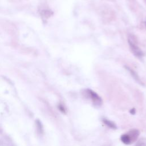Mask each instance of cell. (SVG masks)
Returning a JSON list of instances; mask_svg holds the SVG:
<instances>
[{
    "label": "cell",
    "instance_id": "ba28073f",
    "mask_svg": "<svg viewBox=\"0 0 146 146\" xmlns=\"http://www.w3.org/2000/svg\"><path fill=\"white\" fill-rule=\"evenodd\" d=\"M136 146H146V143H145L144 142L140 141L136 144Z\"/></svg>",
    "mask_w": 146,
    "mask_h": 146
},
{
    "label": "cell",
    "instance_id": "8992f818",
    "mask_svg": "<svg viewBox=\"0 0 146 146\" xmlns=\"http://www.w3.org/2000/svg\"><path fill=\"white\" fill-rule=\"evenodd\" d=\"M59 110L63 113H65L66 112V108L65 107L62 105V104H59L58 106Z\"/></svg>",
    "mask_w": 146,
    "mask_h": 146
},
{
    "label": "cell",
    "instance_id": "7a4b0ae2",
    "mask_svg": "<svg viewBox=\"0 0 146 146\" xmlns=\"http://www.w3.org/2000/svg\"><path fill=\"white\" fill-rule=\"evenodd\" d=\"M128 41L130 49L133 55L138 58H141L143 56V53L140 47L138 46L135 36L132 35H129L128 38Z\"/></svg>",
    "mask_w": 146,
    "mask_h": 146
},
{
    "label": "cell",
    "instance_id": "3957f363",
    "mask_svg": "<svg viewBox=\"0 0 146 146\" xmlns=\"http://www.w3.org/2000/svg\"><path fill=\"white\" fill-rule=\"evenodd\" d=\"M84 91L87 97L90 98L94 105L99 107L102 104L103 101L102 98L95 91H92L91 89H86Z\"/></svg>",
    "mask_w": 146,
    "mask_h": 146
},
{
    "label": "cell",
    "instance_id": "277c9868",
    "mask_svg": "<svg viewBox=\"0 0 146 146\" xmlns=\"http://www.w3.org/2000/svg\"><path fill=\"white\" fill-rule=\"evenodd\" d=\"M126 68L128 70V71L129 72V73L131 74L133 78V79H134L136 82H137L139 83H140V84H143V83L141 82V80L140 79V78H139L138 75H137L133 70H132L131 68H129V67H127Z\"/></svg>",
    "mask_w": 146,
    "mask_h": 146
},
{
    "label": "cell",
    "instance_id": "6da1fadb",
    "mask_svg": "<svg viewBox=\"0 0 146 146\" xmlns=\"http://www.w3.org/2000/svg\"><path fill=\"white\" fill-rule=\"evenodd\" d=\"M139 134L140 132L137 129H132L127 133L122 135L120 136V139L124 144L129 145L132 144L137 139Z\"/></svg>",
    "mask_w": 146,
    "mask_h": 146
},
{
    "label": "cell",
    "instance_id": "52a82bcc",
    "mask_svg": "<svg viewBox=\"0 0 146 146\" xmlns=\"http://www.w3.org/2000/svg\"><path fill=\"white\" fill-rule=\"evenodd\" d=\"M36 125H37V127L38 128V129H39L40 131L42 132V124L40 122V121L38 120L36 121Z\"/></svg>",
    "mask_w": 146,
    "mask_h": 146
},
{
    "label": "cell",
    "instance_id": "5b68a950",
    "mask_svg": "<svg viewBox=\"0 0 146 146\" xmlns=\"http://www.w3.org/2000/svg\"><path fill=\"white\" fill-rule=\"evenodd\" d=\"M103 121L104 123V124H106L107 126H108L110 128H112V129H116L117 128V126L116 125L115 123H113V121H112L107 119H103Z\"/></svg>",
    "mask_w": 146,
    "mask_h": 146
}]
</instances>
